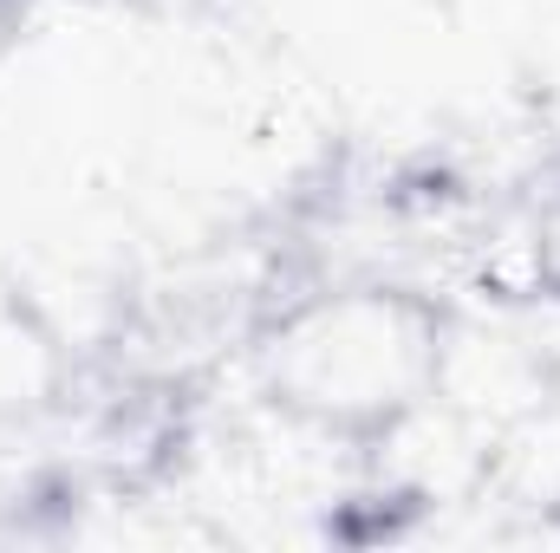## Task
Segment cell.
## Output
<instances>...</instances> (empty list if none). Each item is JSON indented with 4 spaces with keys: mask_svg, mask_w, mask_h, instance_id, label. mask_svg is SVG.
Segmentation results:
<instances>
[{
    "mask_svg": "<svg viewBox=\"0 0 560 553\" xmlns=\"http://www.w3.org/2000/svg\"><path fill=\"white\" fill-rule=\"evenodd\" d=\"M522 255H528V286L560 306V176L541 189L535 215H528V235H522Z\"/></svg>",
    "mask_w": 560,
    "mask_h": 553,
    "instance_id": "cell-2",
    "label": "cell"
},
{
    "mask_svg": "<svg viewBox=\"0 0 560 553\" xmlns=\"http://www.w3.org/2000/svg\"><path fill=\"white\" fill-rule=\"evenodd\" d=\"M443 319L405 286H339L268 339V398L313 430L378 436L430 398Z\"/></svg>",
    "mask_w": 560,
    "mask_h": 553,
    "instance_id": "cell-1",
    "label": "cell"
}]
</instances>
